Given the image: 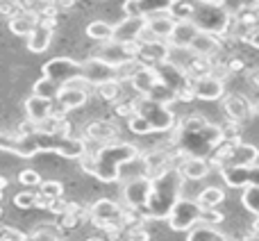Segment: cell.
<instances>
[{
	"label": "cell",
	"mask_w": 259,
	"mask_h": 241,
	"mask_svg": "<svg viewBox=\"0 0 259 241\" xmlns=\"http://www.w3.org/2000/svg\"><path fill=\"white\" fill-rule=\"evenodd\" d=\"M237 9H246V12L259 9V0H237Z\"/></svg>",
	"instance_id": "48"
},
{
	"label": "cell",
	"mask_w": 259,
	"mask_h": 241,
	"mask_svg": "<svg viewBox=\"0 0 259 241\" xmlns=\"http://www.w3.org/2000/svg\"><path fill=\"white\" fill-rule=\"evenodd\" d=\"M223 219L225 216L221 214V212H216L214 207H207V210L200 212V221L207 225H219V223H223Z\"/></svg>",
	"instance_id": "43"
},
{
	"label": "cell",
	"mask_w": 259,
	"mask_h": 241,
	"mask_svg": "<svg viewBox=\"0 0 259 241\" xmlns=\"http://www.w3.org/2000/svg\"><path fill=\"white\" fill-rule=\"evenodd\" d=\"M59 89H62V87L55 85L53 80L41 77V80H36L34 87H32V96H39V98H46V100H55L59 94Z\"/></svg>",
	"instance_id": "33"
},
{
	"label": "cell",
	"mask_w": 259,
	"mask_h": 241,
	"mask_svg": "<svg viewBox=\"0 0 259 241\" xmlns=\"http://www.w3.org/2000/svg\"><path fill=\"white\" fill-rule=\"evenodd\" d=\"M221 178L228 187L243 189V187H259V164L250 166H223Z\"/></svg>",
	"instance_id": "12"
},
{
	"label": "cell",
	"mask_w": 259,
	"mask_h": 241,
	"mask_svg": "<svg viewBox=\"0 0 259 241\" xmlns=\"http://www.w3.org/2000/svg\"><path fill=\"white\" fill-rule=\"evenodd\" d=\"M139 41H130V44H118V41H103L98 44L96 53L91 57L100 59L105 64H112V66H121V64H127L132 59H137L139 55Z\"/></svg>",
	"instance_id": "9"
},
{
	"label": "cell",
	"mask_w": 259,
	"mask_h": 241,
	"mask_svg": "<svg viewBox=\"0 0 259 241\" xmlns=\"http://www.w3.org/2000/svg\"><path fill=\"white\" fill-rule=\"evenodd\" d=\"M39 196L48 198V200H55V198H62L64 196V184L59 180H41L39 184Z\"/></svg>",
	"instance_id": "36"
},
{
	"label": "cell",
	"mask_w": 259,
	"mask_h": 241,
	"mask_svg": "<svg viewBox=\"0 0 259 241\" xmlns=\"http://www.w3.org/2000/svg\"><path fill=\"white\" fill-rule=\"evenodd\" d=\"M134 114H139L141 118L148 120V125L152 128V132H168V130L175 128L178 118H175L173 109L164 103H157L152 98H146V96H139L134 100Z\"/></svg>",
	"instance_id": "6"
},
{
	"label": "cell",
	"mask_w": 259,
	"mask_h": 241,
	"mask_svg": "<svg viewBox=\"0 0 259 241\" xmlns=\"http://www.w3.org/2000/svg\"><path fill=\"white\" fill-rule=\"evenodd\" d=\"M187 50H191L196 57L209 59V57H214V55L221 50V41H219V36H214V34H207V32H198V36L191 41V46H189Z\"/></svg>",
	"instance_id": "27"
},
{
	"label": "cell",
	"mask_w": 259,
	"mask_h": 241,
	"mask_svg": "<svg viewBox=\"0 0 259 241\" xmlns=\"http://www.w3.org/2000/svg\"><path fill=\"white\" fill-rule=\"evenodd\" d=\"M241 203L248 212H252L255 216H259V187H243Z\"/></svg>",
	"instance_id": "38"
},
{
	"label": "cell",
	"mask_w": 259,
	"mask_h": 241,
	"mask_svg": "<svg viewBox=\"0 0 259 241\" xmlns=\"http://www.w3.org/2000/svg\"><path fill=\"white\" fill-rule=\"evenodd\" d=\"M116 114H118V116L130 118L134 114V103H118L116 105Z\"/></svg>",
	"instance_id": "47"
},
{
	"label": "cell",
	"mask_w": 259,
	"mask_h": 241,
	"mask_svg": "<svg viewBox=\"0 0 259 241\" xmlns=\"http://www.w3.org/2000/svg\"><path fill=\"white\" fill-rule=\"evenodd\" d=\"M44 77L64 87L73 80H82V64L71 57H53L44 64Z\"/></svg>",
	"instance_id": "11"
},
{
	"label": "cell",
	"mask_w": 259,
	"mask_h": 241,
	"mask_svg": "<svg viewBox=\"0 0 259 241\" xmlns=\"http://www.w3.org/2000/svg\"><path fill=\"white\" fill-rule=\"evenodd\" d=\"M0 198H3V193H0Z\"/></svg>",
	"instance_id": "57"
},
{
	"label": "cell",
	"mask_w": 259,
	"mask_h": 241,
	"mask_svg": "<svg viewBox=\"0 0 259 241\" xmlns=\"http://www.w3.org/2000/svg\"><path fill=\"white\" fill-rule=\"evenodd\" d=\"M250 77H252V85H255L257 89H259V68H255V71L250 73Z\"/></svg>",
	"instance_id": "51"
},
{
	"label": "cell",
	"mask_w": 259,
	"mask_h": 241,
	"mask_svg": "<svg viewBox=\"0 0 259 241\" xmlns=\"http://www.w3.org/2000/svg\"><path fill=\"white\" fill-rule=\"evenodd\" d=\"M243 41H246L250 48H257L259 50V27H248V32L243 34Z\"/></svg>",
	"instance_id": "45"
},
{
	"label": "cell",
	"mask_w": 259,
	"mask_h": 241,
	"mask_svg": "<svg viewBox=\"0 0 259 241\" xmlns=\"http://www.w3.org/2000/svg\"><path fill=\"white\" fill-rule=\"evenodd\" d=\"M243 241H257L255 237H248V239H243Z\"/></svg>",
	"instance_id": "55"
},
{
	"label": "cell",
	"mask_w": 259,
	"mask_h": 241,
	"mask_svg": "<svg viewBox=\"0 0 259 241\" xmlns=\"http://www.w3.org/2000/svg\"><path fill=\"white\" fill-rule=\"evenodd\" d=\"M73 5H75V0H53V7L57 9H68V7H73Z\"/></svg>",
	"instance_id": "49"
},
{
	"label": "cell",
	"mask_w": 259,
	"mask_h": 241,
	"mask_svg": "<svg viewBox=\"0 0 259 241\" xmlns=\"http://www.w3.org/2000/svg\"><path fill=\"white\" fill-rule=\"evenodd\" d=\"M27 234L21 232L18 228H9V225H5V228H0V241H25Z\"/></svg>",
	"instance_id": "44"
},
{
	"label": "cell",
	"mask_w": 259,
	"mask_h": 241,
	"mask_svg": "<svg viewBox=\"0 0 259 241\" xmlns=\"http://www.w3.org/2000/svg\"><path fill=\"white\" fill-rule=\"evenodd\" d=\"M96 94H98V98L107 100V103H114V100H118V96H121V82L118 80L100 82V85H96Z\"/></svg>",
	"instance_id": "35"
},
{
	"label": "cell",
	"mask_w": 259,
	"mask_h": 241,
	"mask_svg": "<svg viewBox=\"0 0 259 241\" xmlns=\"http://www.w3.org/2000/svg\"><path fill=\"white\" fill-rule=\"evenodd\" d=\"M200 212L202 207L196 200H189V198L180 196L178 203L173 205V210H170V214L166 216V221H168L173 232H187L196 223H200Z\"/></svg>",
	"instance_id": "10"
},
{
	"label": "cell",
	"mask_w": 259,
	"mask_h": 241,
	"mask_svg": "<svg viewBox=\"0 0 259 241\" xmlns=\"http://www.w3.org/2000/svg\"><path fill=\"white\" fill-rule=\"evenodd\" d=\"M198 27L191 25L189 21H175L173 25V32L168 36V46L170 48H180V50H187L191 46V41L198 36Z\"/></svg>",
	"instance_id": "23"
},
{
	"label": "cell",
	"mask_w": 259,
	"mask_h": 241,
	"mask_svg": "<svg viewBox=\"0 0 259 241\" xmlns=\"http://www.w3.org/2000/svg\"><path fill=\"white\" fill-rule=\"evenodd\" d=\"M87 36L94 41H98V44H103V41H109L112 39V25L105 21H94L87 25Z\"/></svg>",
	"instance_id": "34"
},
{
	"label": "cell",
	"mask_w": 259,
	"mask_h": 241,
	"mask_svg": "<svg viewBox=\"0 0 259 241\" xmlns=\"http://www.w3.org/2000/svg\"><path fill=\"white\" fill-rule=\"evenodd\" d=\"M36 23H39V14L18 12V14H14V16L9 18V30H12L14 34H18V36H27L32 30H34Z\"/></svg>",
	"instance_id": "30"
},
{
	"label": "cell",
	"mask_w": 259,
	"mask_h": 241,
	"mask_svg": "<svg viewBox=\"0 0 259 241\" xmlns=\"http://www.w3.org/2000/svg\"><path fill=\"white\" fill-rule=\"evenodd\" d=\"M175 21L168 16V14H157V16L146 18V32L152 36V39H168L170 32H173Z\"/></svg>",
	"instance_id": "29"
},
{
	"label": "cell",
	"mask_w": 259,
	"mask_h": 241,
	"mask_svg": "<svg viewBox=\"0 0 259 241\" xmlns=\"http://www.w3.org/2000/svg\"><path fill=\"white\" fill-rule=\"evenodd\" d=\"M121 134V128L112 120H94L84 128V137L87 139H94V141H103L109 143L112 139H116Z\"/></svg>",
	"instance_id": "25"
},
{
	"label": "cell",
	"mask_w": 259,
	"mask_h": 241,
	"mask_svg": "<svg viewBox=\"0 0 259 241\" xmlns=\"http://www.w3.org/2000/svg\"><path fill=\"white\" fill-rule=\"evenodd\" d=\"M223 107H225V112H228V116L232 118V123H246V120H250L252 112H255L250 100L243 98V96H237V94L223 96Z\"/></svg>",
	"instance_id": "20"
},
{
	"label": "cell",
	"mask_w": 259,
	"mask_h": 241,
	"mask_svg": "<svg viewBox=\"0 0 259 241\" xmlns=\"http://www.w3.org/2000/svg\"><path fill=\"white\" fill-rule=\"evenodd\" d=\"M0 216H3V207H0Z\"/></svg>",
	"instance_id": "56"
},
{
	"label": "cell",
	"mask_w": 259,
	"mask_h": 241,
	"mask_svg": "<svg viewBox=\"0 0 259 241\" xmlns=\"http://www.w3.org/2000/svg\"><path fill=\"white\" fill-rule=\"evenodd\" d=\"M146 166V178H157V175L166 173L168 169H175V157L168 150H152L148 152V157L143 159Z\"/></svg>",
	"instance_id": "21"
},
{
	"label": "cell",
	"mask_w": 259,
	"mask_h": 241,
	"mask_svg": "<svg viewBox=\"0 0 259 241\" xmlns=\"http://www.w3.org/2000/svg\"><path fill=\"white\" fill-rule=\"evenodd\" d=\"M173 21H189L200 32L221 36L232 25V12L223 5H207L200 0H173L168 12Z\"/></svg>",
	"instance_id": "3"
},
{
	"label": "cell",
	"mask_w": 259,
	"mask_h": 241,
	"mask_svg": "<svg viewBox=\"0 0 259 241\" xmlns=\"http://www.w3.org/2000/svg\"><path fill=\"white\" fill-rule=\"evenodd\" d=\"M25 114L30 118V123H41L53 114V100H46V98H39V96H30L25 100Z\"/></svg>",
	"instance_id": "28"
},
{
	"label": "cell",
	"mask_w": 259,
	"mask_h": 241,
	"mask_svg": "<svg viewBox=\"0 0 259 241\" xmlns=\"http://www.w3.org/2000/svg\"><path fill=\"white\" fill-rule=\"evenodd\" d=\"M148 193H150V178H146V175H139V178L130 180L125 184V189H123V198H125V203L130 205V210L139 212V214L146 207Z\"/></svg>",
	"instance_id": "14"
},
{
	"label": "cell",
	"mask_w": 259,
	"mask_h": 241,
	"mask_svg": "<svg viewBox=\"0 0 259 241\" xmlns=\"http://www.w3.org/2000/svg\"><path fill=\"white\" fill-rule=\"evenodd\" d=\"M36 196L39 193H34V191H21L14 196V205L21 207V210H30V207L36 205Z\"/></svg>",
	"instance_id": "40"
},
{
	"label": "cell",
	"mask_w": 259,
	"mask_h": 241,
	"mask_svg": "<svg viewBox=\"0 0 259 241\" xmlns=\"http://www.w3.org/2000/svg\"><path fill=\"white\" fill-rule=\"evenodd\" d=\"M25 241H59L57 225H39L32 234H27Z\"/></svg>",
	"instance_id": "37"
},
{
	"label": "cell",
	"mask_w": 259,
	"mask_h": 241,
	"mask_svg": "<svg viewBox=\"0 0 259 241\" xmlns=\"http://www.w3.org/2000/svg\"><path fill=\"white\" fill-rule=\"evenodd\" d=\"M18 182L23 184V187H39L41 184V175L36 173L34 169H25L18 173Z\"/></svg>",
	"instance_id": "42"
},
{
	"label": "cell",
	"mask_w": 259,
	"mask_h": 241,
	"mask_svg": "<svg viewBox=\"0 0 259 241\" xmlns=\"http://www.w3.org/2000/svg\"><path fill=\"white\" fill-rule=\"evenodd\" d=\"M127 128L132 130L134 134H150L152 132V128L148 125V120L141 118L139 114H132V116L127 118Z\"/></svg>",
	"instance_id": "39"
},
{
	"label": "cell",
	"mask_w": 259,
	"mask_h": 241,
	"mask_svg": "<svg viewBox=\"0 0 259 241\" xmlns=\"http://www.w3.org/2000/svg\"><path fill=\"white\" fill-rule=\"evenodd\" d=\"M14 139L16 137H12V134H7V132H0V150L12 152L14 150Z\"/></svg>",
	"instance_id": "46"
},
{
	"label": "cell",
	"mask_w": 259,
	"mask_h": 241,
	"mask_svg": "<svg viewBox=\"0 0 259 241\" xmlns=\"http://www.w3.org/2000/svg\"><path fill=\"white\" fill-rule=\"evenodd\" d=\"M223 200H225V191L223 189H219V187L202 189V191L198 193V198H196V203L202 207V210H207V207H219Z\"/></svg>",
	"instance_id": "32"
},
{
	"label": "cell",
	"mask_w": 259,
	"mask_h": 241,
	"mask_svg": "<svg viewBox=\"0 0 259 241\" xmlns=\"http://www.w3.org/2000/svg\"><path fill=\"white\" fill-rule=\"evenodd\" d=\"M175 148L182 157H207L225 141L223 128L202 116H187L175 123Z\"/></svg>",
	"instance_id": "1"
},
{
	"label": "cell",
	"mask_w": 259,
	"mask_h": 241,
	"mask_svg": "<svg viewBox=\"0 0 259 241\" xmlns=\"http://www.w3.org/2000/svg\"><path fill=\"white\" fill-rule=\"evenodd\" d=\"M36 137V146L39 152H57V155L66 157V159H80L87 152V143L84 139H75L71 134H44V132H34Z\"/></svg>",
	"instance_id": "7"
},
{
	"label": "cell",
	"mask_w": 259,
	"mask_h": 241,
	"mask_svg": "<svg viewBox=\"0 0 259 241\" xmlns=\"http://www.w3.org/2000/svg\"><path fill=\"white\" fill-rule=\"evenodd\" d=\"M5 187H7V178H0V191H3Z\"/></svg>",
	"instance_id": "53"
},
{
	"label": "cell",
	"mask_w": 259,
	"mask_h": 241,
	"mask_svg": "<svg viewBox=\"0 0 259 241\" xmlns=\"http://www.w3.org/2000/svg\"><path fill=\"white\" fill-rule=\"evenodd\" d=\"M82 80L87 85H100V82H109V80H118V66L105 64L96 57H89L87 62H82ZM121 82V80H118Z\"/></svg>",
	"instance_id": "13"
},
{
	"label": "cell",
	"mask_w": 259,
	"mask_h": 241,
	"mask_svg": "<svg viewBox=\"0 0 259 241\" xmlns=\"http://www.w3.org/2000/svg\"><path fill=\"white\" fill-rule=\"evenodd\" d=\"M200 3H207V5H223L225 0H200Z\"/></svg>",
	"instance_id": "52"
},
{
	"label": "cell",
	"mask_w": 259,
	"mask_h": 241,
	"mask_svg": "<svg viewBox=\"0 0 259 241\" xmlns=\"http://www.w3.org/2000/svg\"><path fill=\"white\" fill-rule=\"evenodd\" d=\"M182 184H184V178L178 173V169H168L166 173L152 178L150 193H148L146 207L141 212L143 219H152V221L166 219L170 214V210H173V205L178 203Z\"/></svg>",
	"instance_id": "4"
},
{
	"label": "cell",
	"mask_w": 259,
	"mask_h": 241,
	"mask_svg": "<svg viewBox=\"0 0 259 241\" xmlns=\"http://www.w3.org/2000/svg\"><path fill=\"white\" fill-rule=\"evenodd\" d=\"M173 5V0H125L123 3V12L127 16H143L150 18L157 14H166Z\"/></svg>",
	"instance_id": "16"
},
{
	"label": "cell",
	"mask_w": 259,
	"mask_h": 241,
	"mask_svg": "<svg viewBox=\"0 0 259 241\" xmlns=\"http://www.w3.org/2000/svg\"><path fill=\"white\" fill-rule=\"evenodd\" d=\"M125 82H130V85L137 89L139 96H150L152 89L159 85V77H157L155 68H152V66H146V64H143V66H139Z\"/></svg>",
	"instance_id": "22"
},
{
	"label": "cell",
	"mask_w": 259,
	"mask_h": 241,
	"mask_svg": "<svg viewBox=\"0 0 259 241\" xmlns=\"http://www.w3.org/2000/svg\"><path fill=\"white\" fill-rule=\"evenodd\" d=\"M57 25L55 18H39V23L34 25V30L27 34V48L32 53H46L53 41V30Z\"/></svg>",
	"instance_id": "18"
},
{
	"label": "cell",
	"mask_w": 259,
	"mask_h": 241,
	"mask_svg": "<svg viewBox=\"0 0 259 241\" xmlns=\"http://www.w3.org/2000/svg\"><path fill=\"white\" fill-rule=\"evenodd\" d=\"M228 68H230V71H241V68H243V62H241V59H232V62L228 64Z\"/></svg>",
	"instance_id": "50"
},
{
	"label": "cell",
	"mask_w": 259,
	"mask_h": 241,
	"mask_svg": "<svg viewBox=\"0 0 259 241\" xmlns=\"http://www.w3.org/2000/svg\"><path fill=\"white\" fill-rule=\"evenodd\" d=\"M89 216L96 228L107 230L109 234H116L118 230H123V225H125V210H123L121 205H116L114 200H109V198L96 200L89 210Z\"/></svg>",
	"instance_id": "8"
},
{
	"label": "cell",
	"mask_w": 259,
	"mask_h": 241,
	"mask_svg": "<svg viewBox=\"0 0 259 241\" xmlns=\"http://www.w3.org/2000/svg\"><path fill=\"white\" fill-rule=\"evenodd\" d=\"M175 169H178V173L184 180H202V178H207L211 166L205 157H184Z\"/></svg>",
	"instance_id": "24"
},
{
	"label": "cell",
	"mask_w": 259,
	"mask_h": 241,
	"mask_svg": "<svg viewBox=\"0 0 259 241\" xmlns=\"http://www.w3.org/2000/svg\"><path fill=\"white\" fill-rule=\"evenodd\" d=\"M187 241H230L228 234H223L221 230H216L214 225H207V223H200V225H193L191 230H187Z\"/></svg>",
	"instance_id": "31"
},
{
	"label": "cell",
	"mask_w": 259,
	"mask_h": 241,
	"mask_svg": "<svg viewBox=\"0 0 259 241\" xmlns=\"http://www.w3.org/2000/svg\"><path fill=\"white\" fill-rule=\"evenodd\" d=\"M123 241H150V234L141 225H132V228H123Z\"/></svg>",
	"instance_id": "41"
},
{
	"label": "cell",
	"mask_w": 259,
	"mask_h": 241,
	"mask_svg": "<svg viewBox=\"0 0 259 241\" xmlns=\"http://www.w3.org/2000/svg\"><path fill=\"white\" fill-rule=\"evenodd\" d=\"M143 30H146V18L143 16H125L116 25H112V41H118V44L139 41Z\"/></svg>",
	"instance_id": "15"
},
{
	"label": "cell",
	"mask_w": 259,
	"mask_h": 241,
	"mask_svg": "<svg viewBox=\"0 0 259 241\" xmlns=\"http://www.w3.org/2000/svg\"><path fill=\"white\" fill-rule=\"evenodd\" d=\"M191 89H193V98H200V100H221L225 96L223 80L214 77L211 73H209V75L193 77Z\"/></svg>",
	"instance_id": "17"
},
{
	"label": "cell",
	"mask_w": 259,
	"mask_h": 241,
	"mask_svg": "<svg viewBox=\"0 0 259 241\" xmlns=\"http://www.w3.org/2000/svg\"><path fill=\"white\" fill-rule=\"evenodd\" d=\"M55 100L59 103L62 112H68V109H77L82 105H87L89 94H87V89H80V87H62Z\"/></svg>",
	"instance_id": "26"
},
{
	"label": "cell",
	"mask_w": 259,
	"mask_h": 241,
	"mask_svg": "<svg viewBox=\"0 0 259 241\" xmlns=\"http://www.w3.org/2000/svg\"><path fill=\"white\" fill-rule=\"evenodd\" d=\"M259 148L243 141H223L209 155V166L223 169V166H250L257 164Z\"/></svg>",
	"instance_id": "5"
},
{
	"label": "cell",
	"mask_w": 259,
	"mask_h": 241,
	"mask_svg": "<svg viewBox=\"0 0 259 241\" xmlns=\"http://www.w3.org/2000/svg\"><path fill=\"white\" fill-rule=\"evenodd\" d=\"M137 59L141 64H146V66H157V64H161V62H168L170 59V46H166L164 41H159V39L141 41Z\"/></svg>",
	"instance_id": "19"
},
{
	"label": "cell",
	"mask_w": 259,
	"mask_h": 241,
	"mask_svg": "<svg viewBox=\"0 0 259 241\" xmlns=\"http://www.w3.org/2000/svg\"><path fill=\"white\" fill-rule=\"evenodd\" d=\"M139 148L127 141H109L103 143L96 152H84L80 157L82 171L98 178L100 182H116L121 180V169L130 162L139 159Z\"/></svg>",
	"instance_id": "2"
},
{
	"label": "cell",
	"mask_w": 259,
	"mask_h": 241,
	"mask_svg": "<svg viewBox=\"0 0 259 241\" xmlns=\"http://www.w3.org/2000/svg\"><path fill=\"white\" fill-rule=\"evenodd\" d=\"M87 241H107V239H100V237H89Z\"/></svg>",
	"instance_id": "54"
}]
</instances>
